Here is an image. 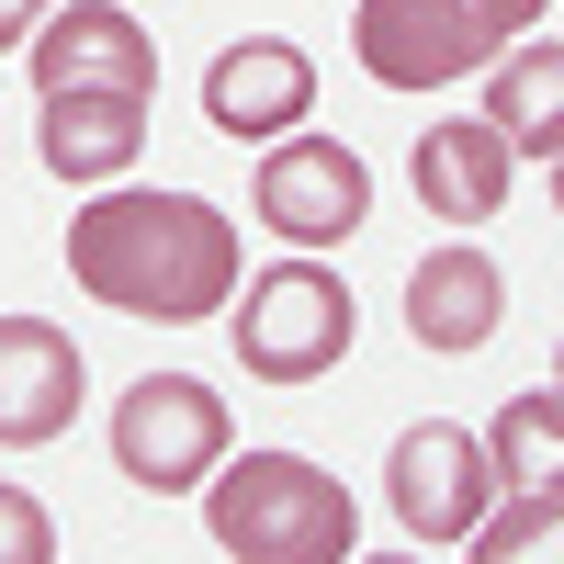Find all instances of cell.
Wrapping results in <instances>:
<instances>
[{
  "mask_svg": "<svg viewBox=\"0 0 564 564\" xmlns=\"http://www.w3.org/2000/svg\"><path fill=\"white\" fill-rule=\"evenodd\" d=\"M238 226H226L204 193H135V181H102L68 215V282L113 316L148 327H204L238 294Z\"/></svg>",
  "mask_w": 564,
  "mask_h": 564,
  "instance_id": "obj_1",
  "label": "cell"
},
{
  "mask_svg": "<svg viewBox=\"0 0 564 564\" xmlns=\"http://www.w3.org/2000/svg\"><path fill=\"white\" fill-rule=\"evenodd\" d=\"M193 497H204V531H215L226 564H350L361 553L350 486L305 452H249V463L226 452Z\"/></svg>",
  "mask_w": 564,
  "mask_h": 564,
  "instance_id": "obj_2",
  "label": "cell"
},
{
  "mask_svg": "<svg viewBox=\"0 0 564 564\" xmlns=\"http://www.w3.org/2000/svg\"><path fill=\"white\" fill-rule=\"evenodd\" d=\"M542 23H553V0H361L350 45H361L372 90H441V79H475L497 45H520Z\"/></svg>",
  "mask_w": 564,
  "mask_h": 564,
  "instance_id": "obj_3",
  "label": "cell"
},
{
  "mask_svg": "<svg viewBox=\"0 0 564 564\" xmlns=\"http://www.w3.org/2000/svg\"><path fill=\"white\" fill-rule=\"evenodd\" d=\"M226 339H238L249 384H316V372H339V361H350L361 305H350V282L305 249V260L249 271V294H226Z\"/></svg>",
  "mask_w": 564,
  "mask_h": 564,
  "instance_id": "obj_4",
  "label": "cell"
},
{
  "mask_svg": "<svg viewBox=\"0 0 564 564\" xmlns=\"http://www.w3.org/2000/svg\"><path fill=\"white\" fill-rule=\"evenodd\" d=\"M226 395L204 372H148V384L113 395V475L148 486V497H193L215 463H226Z\"/></svg>",
  "mask_w": 564,
  "mask_h": 564,
  "instance_id": "obj_5",
  "label": "cell"
},
{
  "mask_svg": "<svg viewBox=\"0 0 564 564\" xmlns=\"http://www.w3.org/2000/svg\"><path fill=\"white\" fill-rule=\"evenodd\" d=\"M249 215L271 226L282 249H339L361 238V215H372V170L350 135H271V159L249 170Z\"/></svg>",
  "mask_w": 564,
  "mask_h": 564,
  "instance_id": "obj_6",
  "label": "cell"
},
{
  "mask_svg": "<svg viewBox=\"0 0 564 564\" xmlns=\"http://www.w3.org/2000/svg\"><path fill=\"white\" fill-rule=\"evenodd\" d=\"M486 497H497L486 441L452 430V417H417V430L395 441V463H384V508H395V531H417V542H463Z\"/></svg>",
  "mask_w": 564,
  "mask_h": 564,
  "instance_id": "obj_7",
  "label": "cell"
},
{
  "mask_svg": "<svg viewBox=\"0 0 564 564\" xmlns=\"http://www.w3.org/2000/svg\"><path fill=\"white\" fill-rule=\"evenodd\" d=\"M79 395H90V372H79V339H68V327H45V316H0V452H45V441H68Z\"/></svg>",
  "mask_w": 564,
  "mask_h": 564,
  "instance_id": "obj_8",
  "label": "cell"
},
{
  "mask_svg": "<svg viewBox=\"0 0 564 564\" xmlns=\"http://www.w3.org/2000/svg\"><path fill=\"white\" fill-rule=\"evenodd\" d=\"M23 45H34V90H148L159 79V45L124 0H68Z\"/></svg>",
  "mask_w": 564,
  "mask_h": 564,
  "instance_id": "obj_9",
  "label": "cell"
},
{
  "mask_svg": "<svg viewBox=\"0 0 564 564\" xmlns=\"http://www.w3.org/2000/svg\"><path fill=\"white\" fill-rule=\"evenodd\" d=\"M34 159L102 193L148 159V90H34Z\"/></svg>",
  "mask_w": 564,
  "mask_h": 564,
  "instance_id": "obj_10",
  "label": "cell"
},
{
  "mask_svg": "<svg viewBox=\"0 0 564 564\" xmlns=\"http://www.w3.org/2000/svg\"><path fill=\"white\" fill-rule=\"evenodd\" d=\"M204 113H215V135H249V148L294 135V124L316 113V68H305V45H282V34L226 45V57L204 68Z\"/></svg>",
  "mask_w": 564,
  "mask_h": 564,
  "instance_id": "obj_11",
  "label": "cell"
},
{
  "mask_svg": "<svg viewBox=\"0 0 564 564\" xmlns=\"http://www.w3.org/2000/svg\"><path fill=\"white\" fill-rule=\"evenodd\" d=\"M497 327H508V271L486 249H430L406 271V339L430 361H475Z\"/></svg>",
  "mask_w": 564,
  "mask_h": 564,
  "instance_id": "obj_12",
  "label": "cell"
},
{
  "mask_svg": "<svg viewBox=\"0 0 564 564\" xmlns=\"http://www.w3.org/2000/svg\"><path fill=\"white\" fill-rule=\"evenodd\" d=\"M406 181H417V204H430L441 226H486L508 193H520V159H508L497 124H430L417 159H406Z\"/></svg>",
  "mask_w": 564,
  "mask_h": 564,
  "instance_id": "obj_13",
  "label": "cell"
},
{
  "mask_svg": "<svg viewBox=\"0 0 564 564\" xmlns=\"http://www.w3.org/2000/svg\"><path fill=\"white\" fill-rule=\"evenodd\" d=\"M497 79H486V124L508 135V159H553L564 148V57H553V34H520V45H497L486 57Z\"/></svg>",
  "mask_w": 564,
  "mask_h": 564,
  "instance_id": "obj_14",
  "label": "cell"
},
{
  "mask_svg": "<svg viewBox=\"0 0 564 564\" xmlns=\"http://www.w3.org/2000/svg\"><path fill=\"white\" fill-rule=\"evenodd\" d=\"M553 463H564V395L531 384V395L497 406V430H486V475H497V486H553Z\"/></svg>",
  "mask_w": 564,
  "mask_h": 564,
  "instance_id": "obj_15",
  "label": "cell"
},
{
  "mask_svg": "<svg viewBox=\"0 0 564 564\" xmlns=\"http://www.w3.org/2000/svg\"><path fill=\"white\" fill-rule=\"evenodd\" d=\"M452 553H486V564H508V553H553V486H508V508L486 497L475 531H463Z\"/></svg>",
  "mask_w": 564,
  "mask_h": 564,
  "instance_id": "obj_16",
  "label": "cell"
},
{
  "mask_svg": "<svg viewBox=\"0 0 564 564\" xmlns=\"http://www.w3.org/2000/svg\"><path fill=\"white\" fill-rule=\"evenodd\" d=\"M0 564H57V520L23 486H0Z\"/></svg>",
  "mask_w": 564,
  "mask_h": 564,
  "instance_id": "obj_17",
  "label": "cell"
},
{
  "mask_svg": "<svg viewBox=\"0 0 564 564\" xmlns=\"http://www.w3.org/2000/svg\"><path fill=\"white\" fill-rule=\"evenodd\" d=\"M45 12H57V0H0V57H12V45H23Z\"/></svg>",
  "mask_w": 564,
  "mask_h": 564,
  "instance_id": "obj_18",
  "label": "cell"
}]
</instances>
